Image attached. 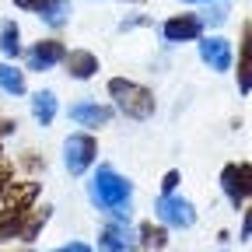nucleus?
Instances as JSON below:
<instances>
[{
    "mask_svg": "<svg viewBox=\"0 0 252 252\" xmlns=\"http://www.w3.org/2000/svg\"><path fill=\"white\" fill-rule=\"evenodd\" d=\"M158 217H161L165 220V224H172V228H189V224H193V220H196V210H193V203H189V200H182V196H161V200H158Z\"/></svg>",
    "mask_w": 252,
    "mask_h": 252,
    "instance_id": "nucleus-4",
    "label": "nucleus"
},
{
    "mask_svg": "<svg viewBox=\"0 0 252 252\" xmlns=\"http://www.w3.org/2000/svg\"><path fill=\"white\" fill-rule=\"evenodd\" d=\"M14 126H18L14 119H4V123H0V137H7V133H14Z\"/></svg>",
    "mask_w": 252,
    "mask_h": 252,
    "instance_id": "nucleus-23",
    "label": "nucleus"
},
{
    "mask_svg": "<svg viewBox=\"0 0 252 252\" xmlns=\"http://www.w3.org/2000/svg\"><path fill=\"white\" fill-rule=\"evenodd\" d=\"M7 179H11V172L0 168V196H4V189H7Z\"/></svg>",
    "mask_w": 252,
    "mask_h": 252,
    "instance_id": "nucleus-24",
    "label": "nucleus"
},
{
    "mask_svg": "<svg viewBox=\"0 0 252 252\" xmlns=\"http://www.w3.org/2000/svg\"><path fill=\"white\" fill-rule=\"evenodd\" d=\"M63 56H67V49H63L60 39H39L25 53L28 70H49V67H56V63H63Z\"/></svg>",
    "mask_w": 252,
    "mask_h": 252,
    "instance_id": "nucleus-6",
    "label": "nucleus"
},
{
    "mask_svg": "<svg viewBox=\"0 0 252 252\" xmlns=\"http://www.w3.org/2000/svg\"><path fill=\"white\" fill-rule=\"evenodd\" d=\"M137 235H140L137 242H140V245H144L147 252H161V249H165V242H168L165 228H154L151 220H147V224H140V231H137Z\"/></svg>",
    "mask_w": 252,
    "mask_h": 252,
    "instance_id": "nucleus-14",
    "label": "nucleus"
},
{
    "mask_svg": "<svg viewBox=\"0 0 252 252\" xmlns=\"http://www.w3.org/2000/svg\"><path fill=\"white\" fill-rule=\"evenodd\" d=\"M88 196L98 210H109V214H130V196H133V186L126 182L116 168L102 165L98 172L91 175L88 182Z\"/></svg>",
    "mask_w": 252,
    "mask_h": 252,
    "instance_id": "nucleus-1",
    "label": "nucleus"
},
{
    "mask_svg": "<svg viewBox=\"0 0 252 252\" xmlns=\"http://www.w3.org/2000/svg\"><path fill=\"white\" fill-rule=\"evenodd\" d=\"M46 220H49V207H42V210H35V214H32L28 217V224L21 228V238L25 242H35V235L46 228Z\"/></svg>",
    "mask_w": 252,
    "mask_h": 252,
    "instance_id": "nucleus-18",
    "label": "nucleus"
},
{
    "mask_svg": "<svg viewBox=\"0 0 252 252\" xmlns=\"http://www.w3.org/2000/svg\"><path fill=\"white\" fill-rule=\"evenodd\" d=\"M175 186H179V172H168V175H165V182H161L165 196H168V193H175Z\"/></svg>",
    "mask_w": 252,
    "mask_h": 252,
    "instance_id": "nucleus-21",
    "label": "nucleus"
},
{
    "mask_svg": "<svg viewBox=\"0 0 252 252\" xmlns=\"http://www.w3.org/2000/svg\"><path fill=\"white\" fill-rule=\"evenodd\" d=\"M94 158H98V144H94L91 133H74L67 137V144H63V161H67V172L70 175H84Z\"/></svg>",
    "mask_w": 252,
    "mask_h": 252,
    "instance_id": "nucleus-3",
    "label": "nucleus"
},
{
    "mask_svg": "<svg viewBox=\"0 0 252 252\" xmlns=\"http://www.w3.org/2000/svg\"><path fill=\"white\" fill-rule=\"evenodd\" d=\"M18 39H21V32H18L14 21H7L4 28H0V53H4L7 60H14V56L21 53V42H18Z\"/></svg>",
    "mask_w": 252,
    "mask_h": 252,
    "instance_id": "nucleus-15",
    "label": "nucleus"
},
{
    "mask_svg": "<svg viewBox=\"0 0 252 252\" xmlns=\"http://www.w3.org/2000/svg\"><path fill=\"white\" fill-rule=\"evenodd\" d=\"M14 4H18V7H25V11H35L39 0H14Z\"/></svg>",
    "mask_w": 252,
    "mask_h": 252,
    "instance_id": "nucleus-25",
    "label": "nucleus"
},
{
    "mask_svg": "<svg viewBox=\"0 0 252 252\" xmlns=\"http://www.w3.org/2000/svg\"><path fill=\"white\" fill-rule=\"evenodd\" d=\"M140 242L133 235V228L126 220H116V224H105L102 235H98V249L102 252H133Z\"/></svg>",
    "mask_w": 252,
    "mask_h": 252,
    "instance_id": "nucleus-5",
    "label": "nucleus"
},
{
    "mask_svg": "<svg viewBox=\"0 0 252 252\" xmlns=\"http://www.w3.org/2000/svg\"><path fill=\"white\" fill-rule=\"evenodd\" d=\"M161 32H165L168 42H193L203 35V21L196 14H179V18H168Z\"/></svg>",
    "mask_w": 252,
    "mask_h": 252,
    "instance_id": "nucleus-8",
    "label": "nucleus"
},
{
    "mask_svg": "<svg viewBox=\"0 0 252 252\" xmlns=\"http://www.w3.org/2000/svg\"><path fill=\"white\" fill-rule=\"evenodd\" d=\"M200 60L207 63L210 70H217V74L231 70V42H228V39H220V35H207V39H200Z\"/></svg>",
    "mask_w": 252,
    "mask_h": 252,
    "instance_id": "nucleus-7",
    "label": "nucleus"
},
{
    "mask_svg": "<svg viewBox=\"0 0 252 252\" xmlns=\"http://www.w3.org/2000/svg\"><path fill=\"white\" fill-rule=\"evenodd\" d=\"M32 116H35L42 126H49L53 116H56V94L53 91H35L32 94Z\"/></svg>",
    "mask_w": 252,
    "mask_h": 252,
    "instance_id": "nucleus-13",
    "label": "nucleus"
},
{
    "mask_svg": "<svg viewBox=\"0 0 252 252\" xmlns=\"http://www.w3.org/2000/svg\"><path fill=\"white\" fill-rule=\"evenodd\" d=\"M220 189H224V196L231 200V207H242L245 196L238 189V175H235V165H224V172H220Z\"/></svg>",
    "mask_w": 252,
    "mask_h": 252,
    "instance_id": "nucleus-16",
    "label": "nucleus"
},
{
    "mask_svg": "<svg viewBox=\"0 0 252 252\" xmlns=\"http://www.w3.org/2000/svg\"><path fill=\"white\" fill-rule=\"evenodd\" d=\"M70 119L77 126H88V130H98V126H105L112 119V109L109 105H98V102H77L70 105Z\"/></svg>",
    "mask_w": 252,
    "mask_h": 252,
    "instance_id": "nucleus-9",
    "label": "nucleus"
},
{
    "mask_svg": "<svg viewBox=\"0 0 252 252\" xmlns=\"http://www.w3.org/2000/svg\"><path fill=\"white\" fill-rule=\"evenodd\" d=\"M53 252H91V245H84V242H67V245L53 249Z\"/></svg>",
    "mask_w": 252,
    "mask_h": 252,
    "instance_id": "nucleus-20",
    "label": "nucleus"
},
{
    "mask_svg": "<svg viewBox=\"0 0 252 252\" xmlns=\"http://www.w3.org/2000/svg\"><path fill=\"white\" fill-rule=\"evenodd\" d=\"M235 175H238L242 196H252V165H235Z\"/></svg>",
    "mask_w": 252,
    "mask_h": 252,
    "instance_id": "nucleus-19",
    "label": "nucleus"
},
{
    "mask_svg": "<svg viewBox=\"0 0 252 252\" xmlns=\"http://www.w3.org/2000/svg\"><path fill=\"white\" fill-rule=\"evenodd\" d=\"M109 94L116 98V105L130 119H151L154 116V94L144 84L130 81V77H112L109 81Z\"/></svg>",
    "mask_w": 252,
    "mask_h": 252,
    "instance_id": "nucleus-2",
    "label": "nucleus"
},
{
    "mask_svg": "<svg viewBox=\"0 0 252 252\" xmlns=\"http://www.w3.org/2000/svg\"><path fill=\"white\" fill-rule=\"evenodd\" d=\"M238 91H252V28L242 32V46H238Z\"/></svg>",
    "mask_w": 252,
    "mask_h": 252,
    "instance_id": "nucleus-11",
    "label": "nucleus"
},
{
    "mask_svg": "<svg viewBox=\"0 0 252 252\" xmlns=\"http://www.w3.org/2000/svg\"><path fill=\"white\" fill-rule=\"evenodd\" d=\"M182 4H207V0H182Z\"/></svg>",
    "mask_w": 252,
    "mask_h": 252,
    "instance_id": "nucleus-26",
    "label": "nucleus"
},
{
    "mask_svg": "<svg viewBox=\"0 0 252 252\" xmlns=\"http://www.w3.org/2000/svg\"><path fill=\"white\" fill-rule=\"evenodd\" d=\"M35 11H39V18H42V21H49L53 28H60V25H67L70 4H67V0H39Z\"/></svg>",
    "mask_w": 252,
    "mask_h": 252,
    "instance_id": "nucleus-12",
    "label": "nucleus"
},
{
    "mask_svg": "<svg viewBox=\"0 0 252 252\" xmlns=\"http://www.w3.org/2000/svg\"><path fill=\"white\" fill-rule=\"evenodd\" d=\"M0 88L7 94H25V74L7 67V63H0Z\"/></svg>",
    "mask_w": 252,
    "mask_h": 252,
    "instance_id": "nucleus-17",
    "label": "nucleus"
},
{
    "mask_svg": "<svg viewBox=\"0 0 252 252\" xmlns=\"http://www.w3.org/2000/svg\"><path fill=\"white\" fill-rule=\"evenodd\" d=\"M242 238H252V207L245 210V220H242Z\"/></svg>",
    "mask_w": 252,
    "mask_h": 252,
    "instance_id": "nucleus-22",
    "label": "nucleus"
},
{
    "mask_svg": "<svg viewBox=\"0 0 252 252\" xmlns=\"http://www.w3.org/2000/svg\"><path fill=\"white\" fill-rule=\"evenodd\" d=\"M63 63H67V74L74 81H88L98 74V56L88 53V49H70L67 56H63Z\"/></svg>",
    "mask_w": 252,
    "mask_h": 252,
    "instance_id": "nucleus-10",
    "label": "nucleus"
}]
</instances>
